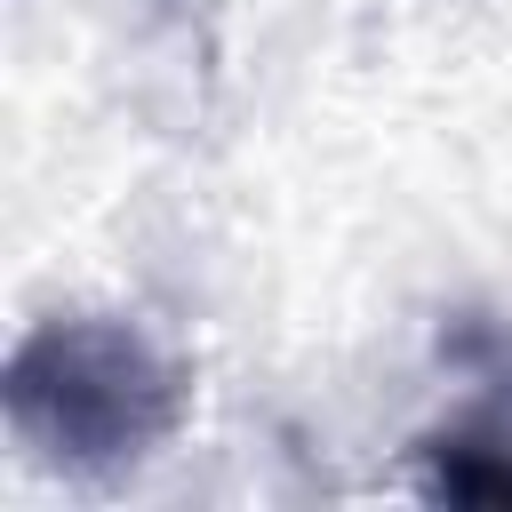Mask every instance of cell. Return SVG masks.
Masks as SVG:
<instances>
[{
    "mask_svg": "<svg viewBox=\"0 0 512 512\" xmlns=\"http://www.w3.org/2000/svg\"><path fill=\"white\" fill-rule=\"evenodd\" d=\"M16 440L56 472L144 464L184 424V368L120 312H56L16 336L0 376Z\"/></svg>",
    "mask_w": 512,
    "mask_h": 512,
    "instance_id": "1",
    "label": "cell"
}]
</instances>
